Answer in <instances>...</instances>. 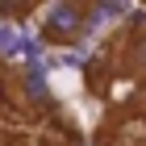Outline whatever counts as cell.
Returning <instances> with one entry per match:
<instances>
[{
	"mask_svg": "<svg viewBox=\"0 0 146 146\" xmlns=\"http://www.w3.org/2000/svg\"><path fill=\"white\" fill-rule=\"evenodd\" d=\"M42 29H46L50 42H75L79 29H84V4L79 0H54Z\"/></svg>",
	"mask_w": 146,
	"mask_h": 146,
	"instance_id": "obj_1",
	"label": "cell"
},
{
	"mask_svg": "<svg viewBox=\"0 0 146 146\" xmlns=\"http://www.w3.org/2000/svg\"><path fill=\"white\" fill-rule=\"evenodd\" d=\"M134 71H138V75L146 79V42L138 46V54H134Z\"/></svg>",
	"mask_w": 146,
	"mask_h": 146,
	"instance_id": "obj_2",
	"label": "cell"
},
{
	"mask_svg": "<svg viewBox=\"0 0 146 146\" xmlns=\"http://www.w3.org/2000/svg\"><path fill=\"white\" fill-rule=\"evenodd\" d=\"M25 146H46V142H25Z\"/></svg>",
	"mask_w": 146,
	"mask_h": 146,
	"instance_id": "obj_3",
	"label": "cell"
},
{
	"mask_svg": "<svg viewBox=\"0 0 146 146\" xmlns=\"http://www.w3.org/2000/svg\"><path fill=\"white\" fill-rule=\"evenodd\" d=\"M117 4H125V0H117Z\"/></svg>",
	"mask_w": 146,
	"mask_h": 146,
	"instance_id": "obj_4",
	"label": "cell"
}]
</instances>
